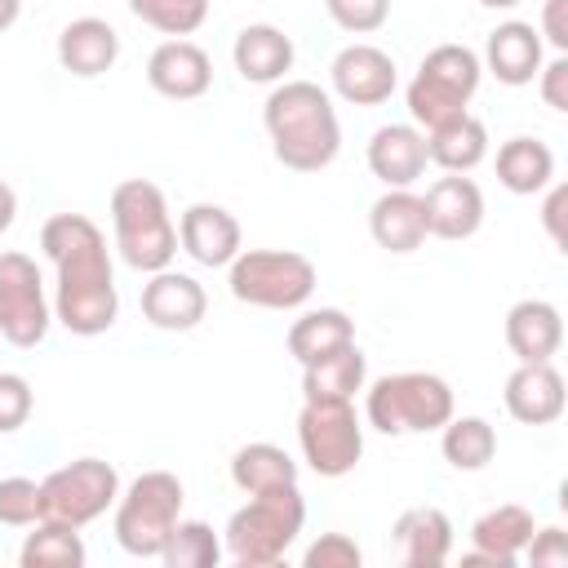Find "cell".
<instances>
[{
	"instance_id": "obj_1",
	"label": "cell",
	"mask_w": 568,
	"mask_h": 568,
	"mask_svg": "<svg viewBox=\"0 0 568 568\" xmlns=\"http://www.w3.org/2000/svg\"><path fill=\"white\" fill-rule=\"evenodd\" d=\"M40 248L58 266L53 315L75 337H98L120 315L115 271L106 253V235L84 213H53L40 226Z\"/></svg>"
},
{
	"instance_id": "obj_2",
	"label": "cell",
	"mask_w": 568,
	"mask_h": 568,
	"mask_svg": "<svg viewBox=\"0 0 568 568\" xmlns=\"http://www.w3.org/2000/svg\"><path fill=\"white\" fill-rule=\"evenodd\" d=\"M262 124L271 133V151L293 173H320L342 151V124L328 89L315 80H284L271 89L262 106Z\"/></svg>"
},
{
	"instance_id": "obj_3",
	"label": "cell",
	"mask_w": 568,
	"mask_h": 568,
	"mask_svg": "<svg viewBox=\"0 0 568 568\" xmlns=\"http://www.w3.org/2000/svg\"><path fill=\"white\" fill-rule=\"evenodd\" d=\"M306 524V501L297 484L253 493L231 519H226V555L240 568H271L288 555Z\"/></svg>"
},
{
	"instance_id": "obj_4",
	"label": "cell",
	"mask_w": 568,
	"mask_h": 568,
	"mask_svg": "<svg viewBox=\"0 0 568 568\" xmlns=\"http://www.w3.org/2000/svg\"><path fill=\"white\" fill-rule=\"evenodd\" d=\"M111 226L115 248L133 271H164L178 253V226L169 217V200L146 178H124L111 191Z\"/></svg>"
},
{
	"instance_id": "obj_5",
	"label": "cell",
	"mask_w": 568,
	"mask_h": 568,
	"mask_svg": "<svg viewBox=\"0 0 568 568\" xmlns=\"http://www.w3.org/2000/svg\"><path fill=\"white\" fill-rule=\"evenodd\" d=\"M231 297L262 311H297L311 302L320 275L306 253L293 248H240L226 266Z\"/></svg>"
},
{
	"instance_id": "obj_6",
	"label": "cell",
	"mask_w": 568,
	"mask_h": 568,
	"mask_svg": "<svg viewBox=\"0 0 568 568\" xmlns=\"http://www.w3.org/2000/svg\"><path fill=\"white\" fill-rule=\"evenodd\" d=\"M479 75H484V62H479L475 49H466V44H435L422 58V67H417V75H413V84L404 93L413 124L422 133H430V129L466 115V102L475 98Z\"/></svg>"
},
{
	"instance_id": "obj_7",
	"label": "cell",
	"mask_w": 568,
	"mask_h": 568,
	"mask_svg": "<svg viewBox=\"0 0 568 568\" xmlns=\"http://www.w3.org/2000/svg\"><path fill=\"white\" fill-rule=\"evenodd\" d=\"M364 417L382 435L439 430L453 417V386L439 373H386L368 386Z\"/></svg>"
},
{
	"instance_id": "obj_8",
	"label": "cell",
	"mask_w": 568,
	"mask_h": 568,
	"mask_svg": "<svg viewBox=\"0 0 568 568\" xmlns=\"http://www.w3.org/2000/svg\"><path fill=\"white\" fill-rule=\"evenodd\" d=\"M178 519H182V479L173 470H142L115 497V541L133 559H160Z\"/></svg>"
},
{
	"instance_id": "obj_9",
	"label": "cell",
	"mask_w": 568,
	"mask_h": 568,
	"mask_svg": "<svg viewBox=\"0 0 568 568\" xmlns=\"http://www.w3.org/2000/svg\"><path fill=\"white\" fill-rule=\"evenodd\" d=\"M297 444L315 475L342 479L364 457V426L351 399H306L297 413Z\"/></svg>"
},
{
	"instance_id": "obj_10",
	"label": "cell",
	"mask_w": 568,
	"mask_h": 568,
	"mask_svg": "<svg viewBox=\"0 0 568 568\" xmlns=\"http://www.w3.org/2000/svg\"><path fill=\"white\" fill-rule=\"evenodd\" d=\"M115 497H120L115 466L102 457H75L40 479V519L84 528L98 515H106V506H115Z\"/></svg>"
},
{
	"instance_id": "obj_11",
	"label": "cell",
	"mask_w": 568,
	"mask_h": 568,
	"mask_svg": "<svg viewBox=\"0 0 568 568\" xmlns=\"http://www.w3.org/2000/svg\"><path fill=\"white\" fill-rule=\"evenodd\" d=\"M49 324L53 315H49L40 266L27 253L4 248L0 253V337L18 351H31L44 342Z\"/></svg>"
},
{
	"instance_id": "obj_12",
	"label": "cell",
	"mask_w": 568,
	"mask_h": 568,
	"mask_svg": "<svg viewBox=\"0 0 568 568\" xmlns=\"http://www.w3.org/2000/svg\"><path fill=\"white\" fill-rule=\"evenodd\" d=\"M328 80H333V93L351 106H382L399 75H395V58L377 44H346L333 67H328Z\"/></svg>"
},
{
	"instance_id": "obj_13",
	"label": "cell",
	"mask_w": 568,
	"mask_h": 568,
	"mask_svg": "<svg viewBox=\"0 0 568 568\" xmlns=\"http://www.w3.org/2000/svg\"><path fill=\"white\" fill-rule=\"evenodd\" d=\"M532 528H537V519H532L528 506H515V501L493 506V510H484V515L470 524V550L462 555V564H466V568H479V564H488V568H510V564L524 555Z\"/></svg>"
},
{
	"instance_id": "obj_14",
	"label": "cell",
	"mask_w": 568,
	"mask_h": 568,
	"mask_svg": "<svg viewBox=\"0 0 568 568\" xmlns=\"http://www.w3.org/2000/svg\"><path fill=\"white\" fill-rule=\"evenodd\" d=\"M426 209V235L439 240H470L484 226V191L466 173H444L422 195Z\"/></svg>"
},
{
	"instance_id": "obj_15",
	"label": "cell",
	"mask_w": 568,
	"mask_h": 568,
	"mask_svg": "<svg viewBox=\"0 0 568 568\" xmlns=\"http://www.w3.org/2000/svg\"><path fill=\"white\" fill-rule=\"evenodd\" d=\"M146 84L160 93V98H173V102H191V98H204L209 84H213V62L209 53L195 44V40H164L151 49L146 58Z\"/></svg>"
},
{
	"instance_id": "obj_16",
	"label": "cell",
	"mask_w": 568,
	"mask_h": 568,
	"mask_svg": "<svg viewBox=\"0 0 568 568\" xmlns=\"http://www.w3.org/2000/svg\"><path fill=\"white\" fill-rule=\"evenodd\" d=\"M209 311V297H204V284L195 275H182V271H151V280L142 284V315L164 328V333H186L204 320Z\"/></svg>"
},
{
	"instance_id": "obj_17",
	"label": "cell",
	"mask_w": 568,
	"mask_h": 568,
	"mask_svg": "<svg viewBox=\"0 0 568 568\" xmlns=\"http://www.w3.org/2000/svg\"><path fill=\"white\" fill-rule=\"evenodd\" d=\"M506 413L524 426H550L564 417V404H568V390H564V377L550 359L541 364H519L510 377H506Z\"/></svg>"
},
{
	"instance_id": "obj_18",
	"label": "cell",
	"mask_w": 568,
	"mask_h": 568,
	"mask_svg": "<svg viewBox=\"0 0 568 568\" xmlns=\"http://www.w3.org/2000/svg\"><path fill=\"white\" fill-rule=\"evenodd\" d=\"M178 244L200 262V266H231V257L240 253L244 235L231 209L222 204H191L178 222Z\"/></svg>"
},
{
	"instance_id": "obj_19",
	"label": "cell",
	"mask_w": 568,
	"mask_h": 568,
	"mask_svg": "<svg viewBox=\"0 0 568 568\" xmlns=\"http://www.w3.org/2000/svg\"><path fill=\"white\" fill-rule=\"evenodd\" d=\"M506 346L519 364H541L555 359L564 346V315L546 297H524L506 311Z\"/></svg>"
},
{
	"instance_id": "obj_20",
	"label": "cell",
	"mask_w": 568,
	"mask_h": 568,
	"mask_svg": "<svg viewBox=\"0 0 568 568\" xmlns=\"http://www.w3.org/2000/svg\"><path fill=\"white\" fill-rule=\"evenodd\" d=\"M426 133L417 124H382L368 138V169L386 186H413L426 173Z\"/></svg>"
},
{
	"instance_id": "obj_21",
	"label": "cell",
	"mask_w": 568,
	"mask_h": 568,
	"mask_svg": "<svg viewBox=\"0 0 568 568\" xmlns=\"http://www.w3.org/2000/svg\"><path fill=\"white\" fill-rule=\"evenodd\" d=\"M115 58H120V31L106 18H75L58 31V62L80 80L106 75Z\"/></svg>"
},
{
	"instance_id": "obj_22",
	"label": "cell",
	"mask_w": 568,
	"mask_h": 568,
	"mask_svg": "<svg viewBox=\"0 0 568 568\" xmlns=\"http://www.w3.org/2000/svg\"><path fill=\"white\" fill-rule=\"evenodd\" d=\"M390 537L408 568H439L453 555V519L439 506H408L395 519Z\"/></svg>"
},
{
	"instance_id": "obj_23",
	"label": "cell",
	"mask_w": 568,
	"mask_h": 568,
	"mask_svg": "<svg viewBox=\"0 0 568 568\" xmlns=\"http://www.w3.org/2000/svg\"><path fill=\"white\" fill-rule=\"evenodd\" d=\"M484 67L510 89L532 84V75L541 71V36H537V27L519 22V18L497 22L488 31V44H484Z\"/></svg>"
},
{
	"instance_id": "obj_24",
	"label": "cell",
	"mask_w": 568,
	"mask_h": 568,
	"mask_svg": "<svg viewBox=\"0 0 568 568\" xmlns=\"http://www.w3.org/2000/svg\"><path fill=\"white\" fill-rule=\"evenodd\" d=\"M368 231H373L377 248H386V253L422 248V240H426L422 195H413L408 186H386V195H377L368 209Z\"/></svg>"
},
{
	"instance_id": "obj_25",
	"label": "cell",
	"mask_w": 568,
	"mask_h": 568,
	"mask_svg": "<svg viewBox=\"0 0 568 568\" xmlns=\"http://www.w3.org/2000/svg\"><path fill=\"white\" fill-rule=\"evenodd\" d=\"M231 62L248 84H280L293 71V40L271 22H248L231 44Z\"/></svg>"
},
{
	"instance_id": "obj_26",
	"label": "cell",
	"mask_w": 568,
	"mask_h": 568,
	"mask_svg": "<svg viewBox=\"0 0 568 568\" xmlns=\"http://www.w3.org/2000/svg\"><path fill=\"white\" fill-rule=\"evenodd\" d=\"M364 351L355 342L302 364V399H355V390H364Z\"/></svg>"
},
{
	"instance_id": "obj_27",
	"label": "cell",
	"mask_w": 568,
	"mask_h": 568,
	"mask_svg": "<svg viewBox=\"0 0 568 568\" xmlns=\"http://www.w3.org/2000/svg\"><path fill=\"white\" fill-rule=\"evenodd\" d=\"M426 155L444 173H470V169H479L484 155H488V129H484V120L466 111V115L430 129L426 133Z\"/></svg>"
},
{
	"instance_id": "obj_28",
	"label": "cell",
	"mask_w": 568,
	"mask_h": 568,
	"mask_svg": "<svg viewBox=\"0 0 568 568\" xmlns=\"http://www.w3.org/2000/svg\"><path fill=\"white\" fill-rule=\"evenodd\" d=\"M497 182L510 195H537L555 182V151L537 138H510L497 146Z\"/></svg>"
},
{
	"instance_id": "obj_29",
	"label": "cell",
	"mask_w": 568,
	"mask_h": 568,
	"mask_svg": "<svg viewBox=\"0 0 568 568\" xmlns=\"http://www.w3.org/2000/svg\"><path fill=\"white\" fill-rule=\"evenodd\" d=\"M284 342H288V355H293L297 364H311V359H320V355H328V351L355 342V324H351L346 311L320 306V311H302V315L288 324V337H284Z\"/></svg>"
},
{
	"instance_id": "obj_30",
	"label": "cell",
	"mask_w": 568,
	"mask_h": 568,
	"mask_svg": "<svg viewBox=\"0 0 568 568\" xmlns=\"http://www.w3.org/2000/svg\"><path fill=\"white\" fill-rule=\"evenodd\" d=\"M231 479L240 493H266V488H284V484H297V462L280 448V444H244L235 457H231Z\"/></svg>"
},
{
	"instance_id": "obj_31",
	"label": "cell",
	"mask_w": 568,
	"mask_h": 568,
	"mask_svg": "<svg viewBox=\"0 0 568 568\" xmlns=\"http://www.w3.org/2000/svg\"><path fill=\"white\" fill-rule=\"evenodd\" d=\"M36 532H27L18 564L22 568H80L84 564V541L80 528L58 524V519H36Z\"/></svg>"
},
{
	"instance_id": "obj_32",
	"label": "cell",
	"mask_w": 568,
	"mask_h": 568,
	"mask_svg": "<svg viewBox=\"0 0 568 568\" xmlns=\"http://www.w3.org/2000/svg\"><path fill=\"white\" fill-rule=\"evenodd\" d=\"M439 430V453L453 470H484L497 457V430L484 417H448Z\"/></svg>"
},
{
	"instance_id": "obj_33",
	"label": "cell",
	"mask_w": 568,
	"mask_h": 568,
	"mask_svg": "<svg viewBox=\"0 0 568 568\" xmlns=\"http://www.w3.org/2000/svg\"><path fill=\"white\" fill-rule=\"evenodd\" d=\"M160 559L169 568H217L222 541L204 519H178L169 541H164V550H160Z\"/></svg>"
},
{
	"instance_id": "obj_34",
	"label": "cell",
	"mask_w": 568,
	"mask_h": 568,
	"mask_svg": "<svg viewBox=\"0 0 568 568\" xmlns=\"http://www.w3.org/2000/svg\"><path fill=\"white\" fill-rule=\"evenodd\" d=\"M129 13L160 36H195L209 18V0H129Z\"/></svg>"
},
{
	"instance_id": "obj_35",
	"label": "cell",
	"mask_w": 568,
	"mask_h": 568,
	"mask_svg": "<svg viewBox=\"0 0 568 568\" xmlns=\"http://www.w3.org/2000/svg\"><path fill=\"white\" fill-rule=\"evenodd\" d=\"M40 519V484L27 475L0 479V524L9 528H31Z\"/></svg>"
},
{
	"instance_id": "obj_36",
	"label": "cell",
	"mask_w": 568,
	"mask_h": 568,
	"mask_svg": "<svg viewBox=\"0 0 568 568\" xmlns=\"http://www.w3.org/2000/svg\"><path fill=\"white\" fill-rule=\"evenodd\" d=\"M324 9L351 36H373L390 18V0H324Z\"/></svg>"
},
{
	"instance_id": "obj_37",
	"label": "cell",
	"mask_w": 568,
	"mask_h": 568,
	"mask_svg": "<svg viewBox=\"0 0 568 568\" xmlns=\"http://www.w3.org/2000/svg\"><path fill=\"white\" fill-rule=\"evenodd\" d=\"M36 408V395H31V382L22 373H0V435H13L27 426Z\"/></svg>"
},
{
	"instance_id": "obj_38",
	"label": "cell",
	"mask_w": 568,
	"mask_h": 568,
	"mask_svg": "<svg viewBox=\"0 0 568 568\" xmlns=\"http://www.w3.org/2000/svg\"><path fill=\"white\" fill-rule=\"evenodd\" d=\"M359 559H364V550H359L355 537H346V532H324V537L311 541L306 555H302L306 568H359Z\"/></svg>"
},
{
	"instance_id": "obj_39",
	"label": "cell",
	"mask_w": 568,
	"mask_h": 568,
	"mask_svg": "<svg viewBox=\"0 0 568 568\" xmlns=\"http://www.w3.org/2000/svg\"><path fill=\"white\" fill-rule=\"evenodd\" d=\"M524 555H528L537 568H564V564H568V532H564V528H532Z\"/></svg>"
},
{
	"instance_id": "obj_40",
	"label": "cell",
	"mask_w": 568,
	"mask_h": 568,
	"mask_svg": "<svg viewBox=\"0 0 568 568\" xmlns=\"http://www.w3.org/2000/svg\"><path fill=\"white\" fill-rule=\"evenodd\" d=\"M564 209H568V186H564V182H550V195H546V204H541V226H546V235H550L555 248H568Z\"/></svg>"
},
{
	"instance_id": "obj_41",
	"label": "cell",
	"mask_w": 568,
	"mask_h": 568,
	"mask_svg": "<svg viewBox=\"0 0 568 568\" xmlns=\"http://www.w3.org/2000/svg\"><path fill=\"white\" fill-rule=\"evenodd\" d=\"M537 75H541V102H546L550 111H568V58L559 53V58L546 62Z\"/></svg>"
},
{
	"instance_id": "obj_42",
	"label": "cell",
	"mask_w": 568,
	"mask_h": 568,
	"mask_svg": "<svg viewBox=\"0 0 568 568\" xmlns=\"http://www.w3.org/2000/svg\"><path fill=\"white\" fill-rule=\"evenodd\" d=\"M537 36H546L559 53L568 49V0H546V4H541V27H537Z\"/></svg>"
},
{
	"instance_id": "obj_43",
	"label": "cell",
	"mask_w": 568,
	"mask_h": 568,
	"mask_svg": "<svg viewBox=\"0 0 568 568\" xmlns=\"http://www.w3.org/2000/svg\"><path fill=\"white\" fill-rule=\"evenodd\" d=\"M13 217H18V195H13V186L0 182V235L13 226Z\"/></svg>"
},
{
	"instance_id": "obj_44",
	"label": "cell",
	"mask_w": 568,
	"mask_h": 568,
	"mask_svg": "<svg viewBox=\"0 0 568 568\" xmlns=\"http://www.w3.org/2000/svg\"><path fill=\"white\" fill-rule=\"evenodd\" d=\"M18 13H22V0H0V31H9L18 22Z\"/></svg>"
},
{
	"instance_id": "obj_45",
	"label": "cell",
	"mask_w": 568,
	"mask_h": 568,
	"mask_svg": "<svg viewBox=\"0 0 568 568\" xmlns=\"http://www.w3.org/2000/svg\"><path fill=\"white\" fill-rule=\"evenodd\" d=\"M479 4H484V9H515L519 0H479Z\"/></svg>"
}]
</instances>
